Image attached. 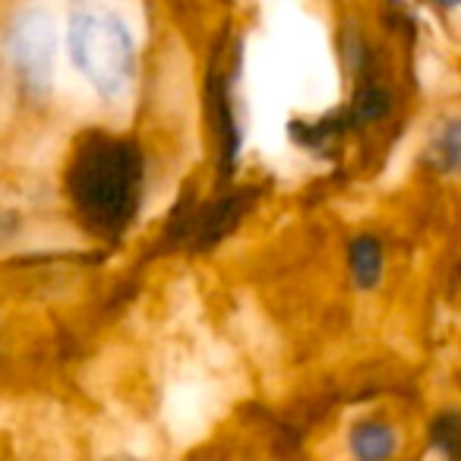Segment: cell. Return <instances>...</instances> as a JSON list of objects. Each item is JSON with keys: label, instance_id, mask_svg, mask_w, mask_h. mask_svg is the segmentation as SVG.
<instances>
[{"label": "cell", "instance_id": "obj_8", "mask_svg": "<svg viewBox=\"0 0 461 461\" xmlns=\"http://www.w3.org/2000/svg\"><path fill=\"white\" fill-rule=\"evenodd\" d=\"M433 4H439L442 10H455V7H461V0H433Z\"/></svg>", "mask_w": 461, "mask_h": 461}, {"label": "cell", "instance_id": "obj_7", "mask_svg": "<svg viewBox=\"0 0 461 461\" xmlns=\"http://www.w3.org/2000/svg\"><path fill=\"white\" fill-rule=\"evenodd\" d=\"M433 439L439 446V452H446L452 461L461 458V417H446V420L436 423Z\"/></svg>", "mask_w": 461, "mask_h": 461}, {"label": "cell", "instance_id": "obj_2", "mask_svg": "<svg viewBox=\"0 0 461 461\" xmlns=\"http://www.w3.org/2000/svg\"><path fill=\"white\" fill-rule=\"evenodd\" d=\"M70 58L86 83L117 102L130 92L136 77V45L127 23L102 4H79L70 14Z\"/></svg>", "mask_w": 461, "mask_h": 461}, {"label": "cell", "instance_id": "obj_3", "mask_svg": "<svg viewBox=\"0 0 461 461\" xmlns=\"http://www.w3.org/2000/svg\"><path fill=\"white\" fill-rule=\"evenodd\" d=\"M54 51H58L54 16L41 7L23 10L10 26L7 54L29 95H45L48 92L54 73Z\"/></svg>", "mask_w": 461, "mask_h": 461}, {"label": "cell", "instance_id": "obj_5", "mask_svg": "<svg viewBox=\"0 0 461 461\" xmlns=\"http://www.w3.org/2000/svg\"><path fill=\"white\" fill-rule=\"evenodd\" d=\"M351 276L357 288H376L379 276H383V247L373 238H357L351 244Z\"/></svg>", "mask_w": 461, "mask_h": 461}, {"label": "cell", "instance_id": "obj_4", "mask_svg": "<svg viewBox=\"0 0 461 461\" xmlns=\"http://www.w3.org/2000/svg\"><path fill=\"white\" fill-rule=\"evenodd\" d=\"M398 448V436L389 423L364 420L351 429V455L357 461H389Z\"/></svg>", "mask_w": 461, "mask_h": 461}, {"label": "cell", "instance_id": "obj_1", "mask_svg": "<svg viewBox=\"0 0 461 461\" xmlns=\"http://www.w3.org/2000/svg\"><path fill=\"white\" fill-rule=\"evenodd\" d=\"M67 193L77 218L98 238H117L136 215L142 193V155L130 140L86 133L67 167Z\"/></svg>", "mask_w": 461, "mask_h": 461}, {"label": "cell", "instance_id": "obj_6", "mask_svg": "<svg viewBox=\"0 0 461 461\" xmlns=\"http://www.w3.org/2000/svg\"><path fill=\"white\" fill-rule=\"evenodd\" d=\"M433 155L436 161H442V167H461V121L442 127V133L436 136Z\"/></svg>", "mask_w": 461, "mask_h": 461}]
</instances>
